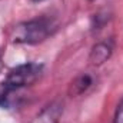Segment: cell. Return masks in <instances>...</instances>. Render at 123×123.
<instances>
[{
	"label": "cell",
	"mask_w": 123,
	"mask_h": 123,
	"mask_svg": "<svg viewBox=\"0 0 123 123\" xmlns=\"http://www.w3.org/2000/svg\"><path fill=\"white\" fill-rule=\"evenodd\" d=\"M43 74V64L23 63L9 70L6 79L0 83V106L9 109L14 102L13 94L36 83Z\"/></svg>",
	"instance_id": "1"
},
{
	"label": "cell",
	"mask_w": 123,
	"mask_h": 123,
	"mask_svg": "<svg viewBox=\"0 0 123 123\" xmlns=\"http://www.w3.org/2000/svg\"><path fill=\"white\" fill-rule=\"evenodd\" d=\"M57 20L50 16H40L27 22H22L13 27L12 42L23 44L42 43L57 30Z\"/></svg>",
	"instance_id": "2"
},
{
	"label": "cell",
	"mask_w": 123,
	"mask_h": 123,
	"mask_svg": "<svg viewBox=\"0 0 123 123\" xmlns=\"http://www.w3.org/2000/svg\"><path fill=\"white\" fill-rule=\"evenodd\" d=\"M112 53H113V42L102 40V42H97L92 47L89 60L94 66H100L112 56Z\"/></svg>",
	"instance_id": "3"
},
{
	"label": "cell",
	"mask_w": 123,
	"mask_h": 123,
	"mask_svg": "<svg viewBox=\"0 0 123 123\" xmlns=\"http://www.w3.org/2000/svg\"><path fill=\"white\" fill-rule=\"evenodd\" d=\"M63 107L59 102H53L47 105L33 120L31 123H59V119L62 116Z\"/></svg>",
	"instance_id": "4"
},
{
	"label": "cell",
	"mask_w": 123,
	"mask_h": 123,
	"mask_svg": "<svg viewBox=\"0 0 123 123\" xmlns=\"http://www.w3.org/2000/svg\"><path fill=\"white\" fill-rule=\"evenodd\" d=\"M93 85V79L90 74H79L77 77L73 79V82L69 85V89H67V93L73 97V96H80L85 92L89 90V87Z\"/></svg>",
	"instance_id": "5"
},
{
	"label": "cell",
	"mask_w": 123,
	"mask_h": 123,
	"mask_svg": "<svg viewBox=\"0 0 123 123\" xmlns=\"http://www.w3.org/2000/svg\"><path fill=\"white\" fill-rule=\"evenodd\" d=\"M113 123H123V99L116 107L115 112V117H113Z\"/></svg>",
	"instance_id": "6"
},
{
	"label": "cell",
	"mask_w": 123,
	"mask_h": 123,
	"mask_svg": "<svg viewBox=\"0 0 123 123\" xmlns=\"http://www.w3.org/2000/svg\"><path fill=\"white\" fill-rule=\"evenodd\" d=\"M31 1H34V3H40V1H44V0H31Z\"/></svg>",
	"instance_id": "7"
}]
</instances>
